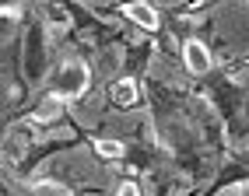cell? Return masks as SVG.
<instances>
[{
    "label": "cell",
    "mask_w": 249,
    "mask_h": 196,
    "mask_svg": "<svg viewBox=\"0 0 249 196\" xmlns=\"http://www.w3.org/2000/svg\"><path fill=\"white\" fill-rule=\"evenodd\" d=\"M88 91V67H85V60H67L60 67V91L63 98H81Z\"/></svg>",
    "instance_id": "6da1fadb"
},
{
    "label": "cell",
    "mask_w": 249,
    "mask_h": 196,
    "mask_svg": "<svg viewBox=\"0 0 249 196\" xmlns=\"http://www.w3.org/2000/svg\"><path fill=\"white\" fill-rule=\"evenodd\" d=\"M7 144H4V154L7 158H18V154H25L32 144H36V130H32V123H14L11 130H7V137H4Z\"/></svg>",
    "instance_id": "7a4b0ae2"
},
{
    "label": "cell",
    "mask_w": 249,
    "mask_h": 196,
    "mask_svg": "<svg viewBox=\"0 0 249 196\" xmlns=\"http://www.w3.org/2000/svg\"><path fill=\"white\" fill-rule=\"evenodd\" d=\"M182 63H186V70L190 74H207L211 70V53H207V46L204 42H196V39H190L186 46H182Z\"/></svg>",
    "instance_id": "3957f363"
},
{
    "label": "cell",
    "mask_w": 249,
    "mask_h": 196,
    "mask_svg": "<svg viewBox=\"0 0 249 196\" xmlns=\"http://www.w3.org/2000/svg\"><path fill=\"white\" fill-rule=\"evenodd\" d=\"M123 14L130 21H137V28H144V32H155L158 28V11L151 4H126Z\"/></svg>",
    "instance_id": "277c9868"
},
{
    "label": "cell",
    "mask_w": 249,
    "mask_h": 196,
    "mask_svg": "<svg viewBox=\"0 0 249 196\" xmlns=\"http://www.w3.org/2000/svg\"><path fill=\"white\" fill-rule=\"evenodd\" d=\"M60 109H63V95H49V98H42V102H39V109L32 112V123H36V126L53 123V119L60 116Z\"/></svg>",
    "instance_id": "5b68a950"
},
{
    "label": "cell",
    "mask_w": 249,
    "mask_h": 196,
    "mask_svg": "<svg viewBox=\"0 0 249 196\" xmlns=\"http://www.w3.org/2000/svg\"><path fill=\"white\" fill-rule=\"evenodd\" d=\"M137 98H141V88H137L134 77H123V81L112 84V102L116 105H137Z\"/></svg>",
    "instance_id": "8992f818"
},
{
    "label": "cell",
    "mask_w": 249,
    "mask_h": 196,
    "mask_svg": "<svg viewBox=\"0 0 249 196\" xmlns=\"http://www.w3.org/2000/svg\"><path fill=\"white\" fill-rule=\"evenodd\" d=\"M95 151L102 154V158H109V161H116V158H123V140H109V137H102V140H95Z\"/></svg>",
    "instance_id": "52a82bcc"
},
{
    "label": "cell",
    "mask_w": 249,
    "mask_h": 196,
    "mask_svg": "<svg viewBox=\"0 0 249 196\" xmlns=\"http://www.w3.org/2000/svg\"><path fill=\"white\" fill-rule=\"evenodd\" d=\"M36 193H39V196H67V189H63V186H53V182H42Z\"/></svg>",
    "instance_id": "ba28073f"
},
{
    "label": "cell",
    "mask_w": 249,
    "mask_h": 196,
    "mask_svg": "<svg viewBox=\"0 0 249 196\" xmlns=\"http://www.w3.org/2000/svg\"><path fill=\"white\" fill-rule=\"evenodd\" d=\"M116 196H141V189H137V182H123L116 189Z\"/></svg>",
    "instance_id": "9c48e42d"
}]
</instances>
